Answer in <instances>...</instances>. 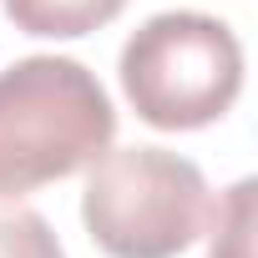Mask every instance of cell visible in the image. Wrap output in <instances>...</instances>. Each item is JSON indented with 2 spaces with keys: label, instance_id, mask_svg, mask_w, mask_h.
Listing matches in <instances>:
<instances>
[{
  "label": "cell",
  "instance_id": "cell-1",
  "mask_svg": "<svg viewBox=\"0 0 258 258\" xmlns=\"http://www.w3.org/2000/svg\"><path fill=\"white\" fill-rule=\"evenodd\" d=\"M116 137L101 81L71 56H26L0 71V198L81 172Z\"/></svg>",
  "mask_w": 258,
  "mask_h": 258
},
{
  "label": "cell",
  "instance_id": "cell-2",
  "mask_svg": "<svg viewBox=\"0 0 258 258\" xmlns=\"http://www.w3.org/2000/svg\"><path fill=\"white\" fill-rule=\"evenodd\" d=\"M81 223L106 258H177L208 223V177L167 147H116L86 162Z\"/></svg>",
  "mask_w": 258,
  "mask_h": 258
},
{
  "label": "cell",
  "instance_id": "cell-3",
  "mask_svg": "<svg viewBox=\"0 0 258 258\" xmlns=\"http://www.w3.org/2000/svg\"><path fill=\"white\" fill-rule=\"evenodd\" d=\"M121 91L157 132H192L218 121L243 91L238 36L203 11H167L121 46Z\"/></svg>",
  "mask_w": 258,
  "mask_h": 258
},
{
  "label": "cell",
  "instance_id": "cell-4",
  "mask_svg": "<svg viewBox=\"0 0 258 258\" xmlns=\"http://www.w3.org/2000/svg\"><path fill=\"white\" fill-rule=\"evenodd\" d=\"M126 11V0H6V16L26 36H51V41H76L101 31Z\"/></svg>",
  "mask_w": 258,
  "mask_h": 258
},
{
  "label": "cell",
  "instance_id": "cell-5",
  "mask_svg": "<svg viewBox=\"0 0 258 258\" xmlns=\"http://www.w3.org/2000/svg\"><path fill=\"white\" fill-rule=\"evenodd\" d=\"M213 213V248L208 258H253V177L233 182Z\"/></svg>",
  "mask_w": 258,
  "mask_h": 258
},
{
  "label": "cell",
  "instance_id": "cell-6",
  "mask_svg": "<svg viewBox=\"0 0 258 258\" xmlns=\"http://www.w3.org/2000/svg\"><path fill=\"white\" fill-rule=\"evenodd\" d=\"M0 258H66V248L36 208L0 203Z\"/></svg>",
  "mask_w": 258,
  "mask_h": 258
}]
</instances>
